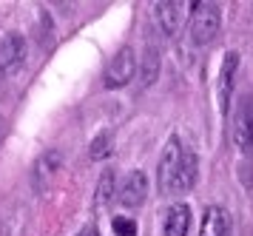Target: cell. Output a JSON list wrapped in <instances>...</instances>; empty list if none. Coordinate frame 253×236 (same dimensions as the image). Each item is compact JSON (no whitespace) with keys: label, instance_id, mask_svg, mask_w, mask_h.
<instances>
[{"label":"cell","instance_id":"cell-7","mask_svg":"<svg viewBox=\"0 0 253 236\" xmlns=\"http://www.w3.org/2000/svg\"><path fill=\"white\" fill-rule=\"evenodd\" d=\"M145 196H148V177L142 171H131L120 188V202L126 208H139L145 202Z\"/></svg>","mask_w":253,"mask_h":236},{"label":"cell","instance_id":"cell-3","mask_svg":"<svg viewBox=\"0 0 253 236\" xmlns=\"http://www.w3.org/2000/svg\"><path fill=\"white\" fill-rule=\"evenodd\" d=\"M134 71H137V54L131 51V48H120L114 54V60L108 63V68H105V89H123V86H128L131 83V77H134Z\"/></svg>","mask_w":253,"mask_h":236},{"label":"cell","instance_id":"cell-2","mask_svg":"<svg viewBox=\"0 0 253 236\" xmlns=\"http://www.w3.org/2000/svg\"><path fill=\"white\" fill-rule=\"evenodd\" d=\"M182 142L179 137H171L168 145L160 157V171H157V185H160V193L171 196L173 193V180H176V171H179V162H182Z\"/></svg>","mask_w":253,"mask_h":236},{"label":"cell","instance_id":"cell-16","mask_svg":"<svg viewBox=\"0 0 253 236\" xmlns=\"http://www.w3.org/2000/svg\"><path fill=\"white\" fill-rule=\"evenodd\" d=\"M77 236H100V231H97V225H85Z\"/></svg>","mask_w":253,"mask_h":236},{"label":"cell","instance_id":"cell-12","mask_svg":"<svg viewBox=\"0 0 253 236\" xmlns=\"http://www.w3.org/2000/svg\"><path fill=\"white\" fill-rule=\"evenodd\" d=\"M111 151H114V134H111V131H103V134L94 137L91 148H88V157H91L94 162H103L105 157H111Z\"/></svg>","mask_w":253,"mask_h":236},{"label":"cell","instance_id":"cell-8","mask_svg":"<svg viewBox=\"0 0 253 236\" xmlns=\"http://www.w3.org/2000/svg\"><path fill=\"white\" fill-rule=\"evenodd\" d=\"M188 228H191V208L185 202L171 205L162 219V236H185Z\"/></svg>","mask_w":253,"mask_h":236},{"label":"cell","instance_id":"cell-14","mask_svg":"<svg viewBox=\"0 0 253 236\" xmlns=\"http://www.w3.org/2000/svg\"><path fill=\"white\" fill-rule=\"evenodd\" d=\"M114 199V171H103L100 182H97V205L103 208Z\"/></svg>","mask_w":253,"mask_h":236},{"label":"cell","instance_id":"cell-6","mask_svg":"<svg viewBox=\"0 0 253 236\" xmlns=\"http://www.w3.org/2000/svg\"><path fill=\"white\" fill-rule=\"evenodd\" d=\"M239 71V54L236 51H228L225 60H222V68H219V86H216V94H219V111L228 114V105H230V91H233V77Z\"/></svg>","mask_w":253,"mask_h":236},{"label":"cell","instance_id":"cell-15","mask_svg":"<svg viewBox=\"0 0 253 236\" xmlns=\"http://www.w3.org/2000/svg\"><path fill=\"white\" fill-rule=\"evenodd\" d=\"M111 228H114V236H137V231H139L131 216H114Z\"/></svg>","mask_w":253,"mask_h":236},{"label":"cell","instance_id":"cell-4","mask_svg":"<svg viewBox=\"0 0 253 236\" xmlns=\"http://www.w3.org/2000/svg\"><path fill=\"white\" fill-rule=\"evenodd\" d=\"M233 142L242 154H253V97H245L233 117Z\"/></svg>","mask_w":253,"mask_h":236},{"label":"cell","instance_id":"cell-10","mask_svg":"<svg viewBox=\"0 0 253 236\" xmlns=\"http://www.w3.org/2000/svg\"><path fill=\"white\" fill-rule=\"evenodd\" d=\"M196 182V154L185 151L179 171H176V180H173V193H188Z\"/></svg>","mask_w":253,"mask_h":236},{"label":"cell","instance_id":"cell-1","mask_svg":"<svg viewBox=\"0 0 253 236\" xmlns=\"http://www.w3.org/2000/svg\"><path fill=\"white\" fill-rule=\"evenodd\" d=\"M219 9L213 3H194V17H191V43L194 46H208L219 34Z\"/></svg>","mask_w":253,"mask_h":236},{"label":"cell","instance_id":"cell-13","mask_svg":"<svg viewBox=\"0 0 253 236\" xmlns=\"http://www.w3.org/2000/svg\"><path fill=\"white\" fill-rule=\"evenodd\" d=\"M157 74H160V51L148 46L145 60H142V86H151L157 80Z\"/></svg>","mask_w":253,"mask_h":236},{"label":"cell","instance_id":"cell-9","mask_svg":"<svg viewBox=\"0 0 253 236\" xmlns=\"http://www.w3.org/2000/svg\"><path fill=\"white\" fill-rule=\"evenodd\" d=\"M199 236H230V219L228 211L219 208V205H211L202 216V228H199Z\"/></svg>","mask_w":253,"mask_h":236},{"label":"cell","instance_id":"cell-5","mask_svg":"<svg viewBox=\"0 0 253 236\" xmlns=\"http://www.w3.org/2000/svg\"><path fill=\"white\" fill-rule=\"evenodd\" d=\"M26 60V37L23 34H6L0 37V74H12Z\"/></svg>","mask_w":253,"mask_h":236},{"label":"cell","instance_id":"cell-11","mask_svg":"<svg viewBox=\"0 0 253 236\" xmlns=\"http://www.w3.org/2000/svg\"><path fill=\"white\" fill-rule=\"evenodd\" d=\"M157 17H160L162 29L168 34H173L176 26H179V6L171 3V0H162V3H157Z\"/></svg>","mask_w":253,"mask_h":236}]
</instances>
